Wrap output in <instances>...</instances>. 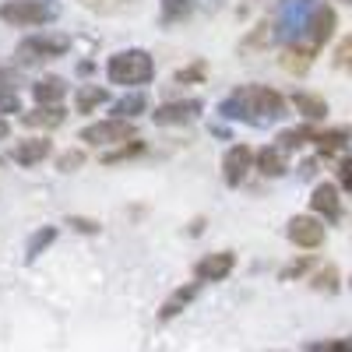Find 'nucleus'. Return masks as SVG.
<instances>
[{"label":"nucleus","mask_w":352,"mask_h":352,"mask_svg":"<svg viewBox=\"0 0 352 352\" xmlns=\"http://www.w3.org/2000/svg\"><path fill=\"white\" fill-rule=\"evenodd\" d=\"M285 109H289L285 96L275 92L272 85H240V88H232L219 106V113L226 120H243L250 127H264V124L282 120Z\"/></svg>","instance_id":"f257e3e1"},{"label":"nucleus","mask_w":352,"mask_h":352,"mask_svg":"<svg viewBox=\"0 0 352 352\" xmlns=\"http://www.w3.org/2000/svg\"><path fill=\"white\" fill-rule=\"evenodd\" d=\"M155 78V60L148 50H116L106 60V81L144 92V85H152Z\"/></svg>","instance_id":"f03ea898"},{"label":"nucleus","mask_w":352,"mask_h":352,"mask_svg":"<svg viewBox=\"0 0 352 352\" xmlns=\"http://www.w3.org/2000/svg\"><path fill=\"white\" fill-rule=\"evenodd\" d=\"M60 18V8L53 0H4L0 4V21L11 28H39Z\"/></svg>","instance_id":"7ed1b4c3"},{"label":"nucleus","mask_w":352,"mask_h":352,"mask_svg":"<svg viewBox=\"0 0 352 352\" xmlns=\"http://www.w3.org/2000/svg\"><path fill=\"white\" fill-rule=\"evenodd\" d=\"M71 53V36L60 32H36V36H25L14 46V64H46L56 60V56H67Z\"/></svg>","instance_id":"20e7f679"},{"label":"nucleus","mask_w":352,"mask_h":352,"mask_svg":"<svg viewBox=\"0 0 352 352\" xmlns=\"http://www.w3.org/2000/svg\"><path fill=\"white\" fill-rule=\"evenodd\" d=\"M335 28H338V14H335V8H331V4H310L296 39L320 53V50H324V43L335 36Z\"/></svg>","instance_id":"39448f33"},{"label":"nucleus","mask_w":352,"mask_h":352,"mask_svg":"<svg viewBox=\"0 0 352 352\" xmlns=\"http://www.w3.org/2000/svg\"><path fill=\"white\" fill-rule=\"evenodd\" d=\"M134 120H120V116H109V120H99V124H88L81 127L78 141L92 144V148H120V144L134 141Z\"/></svg>","instance_id":"423d86ee"},{"label":"nucleus","mask_w":352,"mask_h":352,"mask_svg":"<svg viewBox=\"0 0 352 352\" xmlns=\"http://www.w3.org/2000/svg\"><path fill=\"white\" fill-rule=\"evenodd\" d=\"M285 236H289L292 247L317 250L320 243H324L328 229H324V219H317V215H292L289 226H285Z\"/></svg>","instance_id":"0eeeda50"},{"label":"nucleus","mask_w":352,"mask_h":352,"mask_svg":"<svg viewBox=\"0 0 352 352\" xmlns=\"http://www.w3.org/2000/svg\"><path fill=\"white\" fill-rule=\"evenodd\" d=\"M254 162H257V152L250 148V144H232V148H226V155H222V180H226V187H240L243 180H247V173L254 169Z\"/></svg>","instance_id":"6e6552de"},{"label":"nucleus","mask_w":352,"mask_h":352,"mask_svg":"<svg viewBox=\"0 0 352 352\" xmlns=\"http://www.w3.org/2000/svg\"><path fill=\"white\" fill-rule=\"evenodd\" d=\"M201 109H204L201 99H176V102L155 106L152 120H155L159 127H184V124H194V120H197Z\"/></svg>","instance_id":"1a4fd4ad"},{"label":"nucleus","mask_w":352,"mask_h":352,"mask_svg":"<svg viewBox=\"0 0 352 352\" xmlns=\"http://www.w3.org/2000/svg\"><path fill=\"white\" fill-rule=\"evenodd\" d=\"M236 268V254L232 250H219V254H204L197 264H194V282H226Z\"/></svg>","instance_id":"9d476101"},{"label":"nucleus","mask_w":352,"mask_h":352,"mask_svg":"<svg viewBox=\"0 0 352 352\" xmlns=\"http://www.w3.org/2000/svg\"><path fill=\"white\" fill-rule=\"evenodd\" d=\"M310 212L324 222H338L342 219V194L335 184H317L310 194Z\"/></svg>","instance_id":"9b49d317"},{"label":"nucleus","mask_w":352,"mask_h":352,"mask_svg":"<svg viewBox=\"0 0 352 352\" xmlns=\"http://www.w3.org/2000/svg\"><path fill=\"white\" fill-rule=\"evenodd\" d=\"M53 155V141L43 134V138H21V141H14V148H11V159L18 162V166H25V169H32V166H39L43 159H50Z\"/></svg>","instance_id":"f8f14e48"},{"label":"nucleus","mask_w":352,"mask_h":352,"mask_svg":"<svg viewBox=\"0 0 352 352\" xmlns=\"http://www.w3.org/2000/svg\"><path fill=\"white\" fill-rule=\"evenodd\" d=\"M197 292H201V282H187V285H176L169 296L162 300V307H159V320L162 324H169L173 317H180L194 300H197Z\"/></svg>","instance_id":"ddd939ff"},{"label":"nucleus","mask_w":352,"mask_h":352,"mask_svg":"<svg viewBox=\"0 0 352 352\" xmlns=\"http://www.w3.org/2000/svg\"><path fill=\"white\" fill-rule=\"evenodd\" d=\"M314 60H317V50H310L307 43H300V39H292L285 50H282V56H278V64H282V71H289V74H307L310 67H314Z\"/></svg>","instance_id":"4468645a"},{"label":"nucleus","mask_w":352,"mask_h":352,"mask_svg":"<svg viewBox=\"0 0 352 352\" xmlns=\"http://www.w3.org/2000/svg\"><path fill=\"white\" fill-rule=\"evenodd\" d=\"M67 96V81L56 78V74H46L32 85V99L36 106H60V99Z\"/></svg>","instance_id":"2eb2a0df"},{"label":"nucleus","mask_w":352,"mask_h":352,"mask_svg":"<svg viewBox=\"0 0 352 352\" xmlns=\"http://www.w3.org/2000/svg\"><path fill=\"white\" fill-rule=\"evenodd\" d=\"M106 102H109V88H102V85H81L78 92H74V109H78L81 116L99 113Z\"/></svg>","instance_id":"dca6fc26"},{"label":"nucleus","mask_w":352,"mask_h":352,"mask_svg":"<svg viewBox=\"0 0 352 352\" xmlns=\"http://www.w3.org/2000/svg\"><path fill=\"white\" fill-rule=\"evenodd\" d=\"M289 169V152L278 148V144H264L257 152V173L261 176H285Z\"/></svg>","instance_id":"f3484780"},{"label":"nucleus","mask_w":352,"mask_h":352,"mask_svg":"<svg viewBox=\"0 0 352 352\" xmlns=\"http://www.w3.org/2000/svg\"><path fill=\"white\" fill-rule=\"evenodd\" d=\"M292 106H296V113H303L307 124H317L328 116V99L317 92H292Z\"/></svg>","instance_id":"a211bd4d"},{"label":"nucleus","mask_w":352,"mask_h":352,"mask_svg":"<svg viewBox=\"0 0 352 352\" xmlns=\"http://www.w3.org/2000/svg\"><path fill=\"white\" fill-rule=\"evenodd\" d=\"M278 32H282V21H261L257 28H254V32L240 43V50H264V46H272L275 39H278Z\"/></svg>","instance_id":"6ab92c4d"},{"label":"nucleus","mask_w":352,"mask_h":352,"mask_svg":"<svg viewBox=\"0 0 352 352\" xmlns=\"http://www.w3.org/2000/svg\"><path fill=\"white\" fill-rule=\"evenodd\" d=\"M113 113L120 116V120H138L141 113H148V96L144 92H127L113 102Z\"/></svg>","instance_id":"aec40b11"},{"label":"nucleus","mask_w":352,"mask_h":352,"mask_svg":"<svg viewBox=\"0 0 352 352\" xmlns=\"http://www.w3.org/2000/svg\"><path fill=\"white\" fill-rule=\"evenodd\" d=\"M317 134H320V131H314L310 124H300V127L282 131V134L275 138V144H278V148H285V152H296V148H303V144L317 141Z\"/></svg>","instance_id":"412c9836"},{"label":"nucleus","mask_w":352,"mask_h":352,"mask_svg":"<svg viewBox=\"0 0 352 352\" xmlns=\"http://www.w3.org/2000/svg\"><path fill=\"white\" fill-rule=\"evenodd\" d=\"M21 124L25 127H46V131L50 127H60L64 124V109L60 106H36L32 113L21 116Z\"/></svg>","instance_id":"4be33fe9"},{"label":"nucleus","mask_w":352,"mask_h":352,"mask_svg":"<svg viewBox=\"0 0 352 352\" xmlns=\"http://www.w3.org/2000/svg\"><path fill=\"white\" fill-rule=\"evenodd\" d=\"M349 138H352V131H349V127L320 131V134H317V152H320V155H335V152H342L345 144H349Z\"/></svg>","instance_id":"5701e85b"},{"label":"nucleus","mask_w":352,"mask_h":352,"mask_svg":"<svg viewBox=\"0 0 352 352\" xmlns=\"http://www.w3.org/2000/svg\"><path fill=\"white\" fill-rule=\"evenodd\" d=\"M310 289H314V292H328V296H335V292L342 289V275H338L335 264H324V268H317V272L310 275Z\"/></svg>","instance_id":"b1692460"},{"label":"nucleus","mask_w":352,"mask_h":352,"mask_svg":"<svg viewBox=\"0 0 352 352\" xmlns=\"http://www.w3.org/2000/svg\"><path fill=\"white\" fill-rule=\"evenodd\" d=\"M53 240H56V226H43V229H36L32 236H28L25 257H28V261H36L43 250H50V247H53Z\"/></svg>","instance_id":"393cba45"},{"label":"nucleus","mask_w":352,"mask_h":352,"mask_svg":"<svg viewBox=\"0 0 352 352\" xmlns=\"http://www.w3.org/2000/svg\"><path fill=\"white\" fill-rule=\"evenodd\" d=\"M303 352H352V335H338V338H317L307 342Z\"/></svg>","instance_id":"a878e982"},{"label":"nucleus","mask_w":352,"mask_h":352,"mask_svg":"<svg viewBox=\"0 0 352 352\" xmlns=\"http://www.w3.org/2000/svg\"><path fill=\"white\" fill-rule=\"evenodd\" d=\"M204 78H208V64H204V60H194L190 67H180V71L173 74L176 85H201Z\"/></svg>","instance_id":"bb28decb"},{"label":"nucleus","mask_w":352,"mask_h":352,"mask_svg":"<svg viewBox=\"0 0 352 352\" xmlns=\"http://www.w3.org/2000/svg\"><path fill=\"white\" fill-rule=\"evenodd\" d=\"M144 152V141H127V144H120V148H113V152H106L102 155V166H113V162H124V159H134V155H141Z\"/></svg>","instance_id":"cd10ccee"},{"label":"nucleus","mask_w":352,"mask_h":352,"mask_svg":"<svg viewBox=\"0 0 352 352\" xmlns=\"http://www.w3.org/2000/svg\"><path fill=\"white\" fill-rule=\"evenodd\" d=\"M190 8H194V0H162V18L176 21V18L190 14Z\"/></svg>","instance_id":"c85d7f7f"},{"label":"nucleus","mask_w":352,"mask_h":352,"mask_svg":"<svg viewBox=\"0 0 352 352\" xmlns=\"http://www.w3.org/2000/svg\"><path fill=\"white\" fill-rule=\"evenodd\" d=\"M335 67L352 74V36H345V39L335 46Z\"/></svg>","instance_id":"c756f323"},{"label":"nucleus","mask_w":352,"mask_h":352,"mask_svg":"<svg viewBox=\"0 0 352 352\" xmlns=\"http://www.w3.org/2000/svg\"><path fill=\"white\" fill-rule=\"evenodd\" d=\"M85 166V152L81 148H71V152H64V155H56V169L60 173H74V169H81Z\"/></svg>","instance_id":"7c9ffc66"},{"label":"nucleus","mask_w":352,"mask_h":352,"mask_svg":"<svg viewBox=\"0 0 352 352\" xmlns=\"http://www.w3.org/2000/svg\"><path fill=\"white\" fill-rule=\"evenodd\" d=\"M8 113H21V99H18L14 88L0 85V116H8Z\"/></svg>","instance_id":"2f4dec72"},{"label":"nucleus","mask_w":352,"mask_h":352,"mask_svg":"<svg viewBox=\"0 0 352 352\" xmlns=\"http://www.w3.org/2000/svg\"><path fill=\"white\" fill-rule=\"evenodd\" d=\"M310 264H314L310 257H300V261H292V264H285V268H282V275H278V278H282V282H289V278H303V275L310 272Z\"/></svg>","instance_id":"473e14b6"},{"label":"nucleus","mask_w":352,"mask_h":352,"mask_svg":"<svg viewBox=\"0 0 352 352\" xmlns=\"http://www.w3.org/2000/svg\"><path fill=\"white\" fill-rule=\"evenodd\" d=\"M67 226H74L78 232H99L102 226H99V219H88V215H71L67 219Z\"/></svg>","instance_id":"72a5a7b5"},{"label":"nucleus","mask_w":352,"mask_h":352,"mask_svg":"<svg viewBox=\"0 0 352 352\" xmlns=\"http://www.w3.org/2000/svg\"><path fill=\"white\" fill-rule=\"evenodd\" d=\"M338 184H342L345 190H352V155H345V159L338 162Z\"/></svg>","instance_id":"f704fd0d"},{"label":"nucleus","mask_w":352,"mask_h":352,"mask_svg":"<svg viewBox=\"0 0 352 352\" xmlns=\"http://www.w3.org/2000/svg\"><path fill=\"white\" fill-rule=\"evenodd\" d=\"M11 138V124L4 120V116H0V141H8Z\"/></svg>","instance_id":"c9c22d12"},{"label":"nucleus","mask_w":352,"mask_h":352,"mask_svg":"<svg viewBox=\"0 0 352 352\" xmlns=\"http://www.w3.org/2000/svg\"><path fill=\"white\" fill-rule=\"evenodd\" d=\"M342 4H352V0H342Z\"/></svg>","instance_id":"e433bc0d"},{"label":"nucleus","mask_w":352,"mask_h":352,"mask_svg":"<svg viewBox=\"0 0 352 352\" xmlns=\"http://www.w3.org/2000/svg\"><path fill=\"white\" fill-rule=\"evenodd\" d=\"M349 285H352V282H349Z\"/></svg>","instance_id":"4c0bfd02"}]
</instances>
